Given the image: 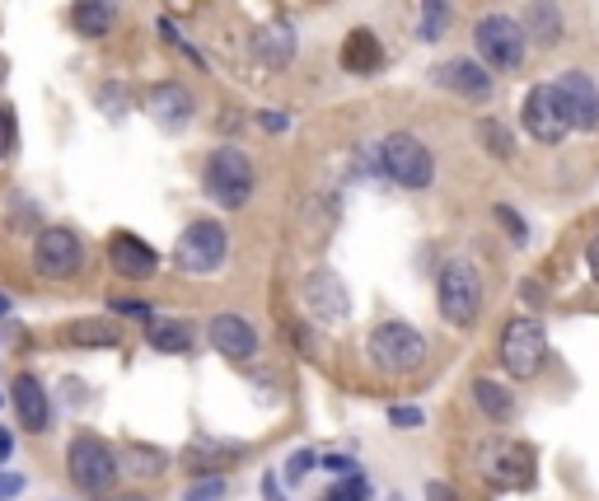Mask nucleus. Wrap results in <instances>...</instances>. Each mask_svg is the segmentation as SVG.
<instances>
[{"mask_svg": "<svg viewBox=\"0 0 599 501\" xmlns=\"http://www.w3.org/2000/svg\"><path fill=\"white\" fill-rule=\"evenodd\" d=\"M6 314H10V300H6V295H0V319H6Z\"/></svg>", "mask_w": 599, "mask_h": 501, "instance_id": "37998d69", "label": "nucleus"}, {"mask_svg": "<svg viewBox=\"0 0 599 501\" xmlns=\"http://www.w3.org/2000/svg\"><path fill=\"white\" fill-rule=\"evenodd\" d=\"M435 300H441V319L450 328H469L483 314V272L469 258H450L435 276Z\"/></svg>", "mask_w": 599, "mask_h": 501, "instance_id": "f257e3e1", "label": "nucleus"}, {"mask_svg": "<svg viewBox=\"0 0 599 501\" xmlns=\"http://www.w3.org/2000/svg\"><path fill=\"white\" fill-rule=\"evenodd\" d=\"M393 501H398V497H393Z\"/></svg>", "mask_w": 599, "mask_h": 501, "instance_id": "a18cd8bd", "label": "nucleus"}, {"mask_svg": "<svg viewBox=\"0 0 599 501\" xmlns=\"http://www.w3.org/2000/svg\"><path fill=\"white\" fill-rule=\"evenodd\" d=\"M183 501H225V478L221 473H207L183 492Z\"/></svg>", "mask_w": 599, "mask_h": 501, "instance_id": "c756f323", "label": "nucleus"}, {"mask_svg": "<svg viewBox=\"0 0 599 501\" xmlns=\"http://www.w3.org/2000/svg\"><path fill=\"white\" fill-rule=\"evenodd\" d=\"M71 24L80 38H104L117 24V0H75Z\"/></svg>", "mask_w": 599, "mask_h": 501, "instance_id": "4be33fe9", "label": "nucleus"}, {"mask_svg": "<svg viewBox=\"0 0 599 501\" xmlns=\"http://www.w3.org/2000/svg\"><path fill=\"white\" fill-rule=\"evenodd\" d=\"M441 33H445V0H431L427 19H422V38H427V43H435Z\"/></svg>", "mask_w": 599, "mask_h": 501, "instance_id": "2f4dec72", "label": "nucleus"}, {"mask_svg": "<svg viewBox=\"0 0 599 501\" xmlns=\"http://www.w3.org/2000/svg\"><path fill=\"white\" fill-rule=\"evenodd\" d=\"M150 347L155 352H169V356H183L192 352V328L178 324V319H150Z\"/></svg>", "mask_w": 599, "mask_h": 501, "instance_id": "a878e982", "label": "nucleus"}, {"mask_svg": "<svg viewBox=\"0 0 599 501\" xmlns=\"http://www.w3.org/2000/svg\"><path fill=\"white\" fill-rule=\"evenodd\" d=\"M427 501H454V488L450 483H427Z\"/></svg>", "mask_w": 599, "mask_h": 501, "instance_id": "ea45409f", "label": "nucleus"}, {"mask_svg": "<svg viewBox=\"0 0 599 501\" xmlns=\"http://www.w3.org/2000/svg\"><path fill=\"white\" fill-rule=\"evenodd\" d=\"M525 33L538 38L544 48H553L557 38H563V14H557L553 0H529L525 6Z\"/></svg>", "mask_w": 599, "mask_h": 501, "instance_id": "393cba45", "label": "nucleus"}, {"mask_svg": "<svg viewBox=\"0 0 599 501\" xmlns=\"http://www.w3.org/2000/svg\"><path fill=\"white\" fill-rule=\"evenodd\" d=\"M207 337H211V347L230 361H253L258 356V328L244 314H216L207 324Z\"/></svg>", "mask_w": 599, "mask_h": 501, "instance_id": "f3484780", "label": "nucleus"}, {"mask_svg": "<svg viewBox=\"0 0 599 501\" xmlns=\"http://www.w3.org/2000/svg\"><path fill=\"white\" fill-rule=\"evenodd\" d=\"M553 90H557V98H563V113H567L571 127H581V132L599 127V85L586 71H563Z\"/></svg>", "mask_w": 599, "mask_h": 501, "instance_id": "f8f14e48", "label": "nucleus"}, {"mask_svg": "<svg viewBox=\"0 0 599 501\" xmlns=\"http://www.w3.org/2000/svg\"><path fill=\"white\" fill-rule=\"evenodd\" d=\"M496 220H502V226L511 230V239H515V244H521V249L529 244V226H525V220H521V216H515L511 207H496Z\"/></svg>", "mask_w": 599, "mask_h": 501, "instance_id": "473e14b6", "label": "nucleus"}, {"mask_svg": "<svg viewBox=\"0 0 599 501\" xmlns=\"http://www.w3.org/2000/svg\"><path fill=\"white\" fill-rule=\"evenodd\" d=\"M477 132H483V142H487V150L496 155V159H506L511 150H515V142H511V132L496 123V117H483V123H477Z\"/></svg>", "mask_w": 599, "mask_h": 501, "instance_id": "c85d7f7f", "label": "nucleus"}, {"mask_svg": "<svg viewBox=\"0 0 599 501\" xmlns=\"http://www.w3.org/2000/svg\"><path fill=\"white\" fill-rule=\"evenodd\" d=\"M496 356H502L506 375L534 379L538 370H544V361H548V333H544V324L529 319V314L511 319V324L502 328V347H496Z\"/></svg>", "mask_w": 599, "mask_h": 501, "instance_id": "6e6552de", "label": "nucleus"}, {"mask_svg": "<svg viewBox=\"0 0 599 501\" xmlns=\"http://www.w3.org/2000/svg\"><path fill=\"white\" fill-rule=\"evenodd\" d=\"M318 465H324V469H333V473H351V469H356L347 455H324V459H318Z\"/></svg>", "mask_w": 599, "mask_h": 501, "instance_id": "58836bf2", "label": "nucleus"}, {"mask_svg": "<svg viewBox=\"0 0 599 501\" xmlns=\"http://www.w3.org/2000/svg\"><path fill=\"white\" fill-rule=\"evenodd\" d=\"M202 184H207V197L216 207L225 211H239L253 197V159L239 150V146H221L207 155V169H202Z\"/></svg>", "mask_w": 599, "mask_h": 501, "instance_id": "7ed1b4c3", "label": "nucleus"}, {"mask_svg": "<svg viewBox=\"0 0 599 501\" xmlns=\"http://www.w3.org/2000/svg\"><path fill=\"white\" fill-rule=\"evenodd\" d=\"M253 56L263 66H272V71L291 66L295 62V29L286 24V19H272V24H263V29L253 33Z\"/></svg>", "mask_w": 599, "mask_h": 501, "instance_id": "aec40b11", "label": "nucleus"}, {"mask_svg": "<svg viewBox=\"0 0 599 501\" xmlns=\"http://www.w3.org/2000/svg\"><path fill=\"white\" fill-rule=\"evenodd\" d=\"M66 473L85 497H104L117 483V455L108 440H98L94 431H80L66 446Z\"/></svg>", "mask_w": 599, "mask_h": 501, "instance_id": "20e7f679", "label": "nucleus"}, {"mask_svg": "<svg viewBox=\"0 0 599 501\" xmlns=\"http://www.w3.org/2000/svg\"><path fill=\"white\" fill-rule=\"evenodd\" d=\"M305 305H309V314L318 319V324H343V319L351 314L343 276H337L333 268H314L305 276Z\"/></svg>", "mask_w": 599, "mask_h": 501, "instance_id": "4468645a", "label": "nucleus"}, {"mask_svg": "<svg viewBox=\"0 0 599 501\" xmlns=\"http://www.w3.org/2000/svg\"><path fill=\"white\" fill-rule=\"evenodd\" d=\"M379 169H385L398 188L422 192V188H431V178H435V159H431V150L417 142L412 132H393V136L379 142Z\"/></svg>", "mask_w": 599, "mask_h": 501, "instance_id": "423d86ee", "label": "nucleus"}, {"mask_svg": "<svg viewBox=\"0 0 599 501\" xmlns=\"http://www.w3.org/2000/svg\"><path fill=\"white\" fill-rule=\"evenodd\" d=\"M525 132L534 136V142H544V146H557L571 132L567 113H563V98H557L553 85H534L525 94Z\"/></svg>", "mask_w": 599, "mask_h": 501, "instance_id": "9b49d317", "label": "nucleus"}, {"mask_svg": "<svg viewBox=\"0 0 599 501\" xmlns=\"http://www.w3.org/2000/svg\"><path fill=\"white\" fill-rule=\"evenodd\" d=\"M314 465H318V455H314V450H295V455H291V465H286V483H300V478H305Z\"/></svg>", "mask_w": 599, "mask_h": 501, "instance_id": "72a5a7b5", "label": "nucleus"}, {"mask_svg": "<svg viewBox=\"0 0 599 501\" xmlns=\"http://www.w3.org/2000/svg\"><path fill=\"white\" fill-rule=\"evenodd\" d=\"M586 263H590V276L599 282V234L590 239V249H586Z\"/></svg>", "mask_w": 599, "mask_h": 501, "instance_id": "a19ab883", "label": "nucleus"}, {"mask_svg": "<svg viewBox=\"0 0 599 501\" xmlns=\"http://www.w3.org/2000/svg\"><path fill=\"white\" fill-rule=\"evenodd\" d=\"M324 501H370V483L351 469V473L343 478V483H333V488L324 492Z\"/></svg>", "mask_w": 599, "mask_h": 501, "instance_id": "cd10ccee", "label": "nucleus"}, {"mask_svg": "<svg viewBox=\"0 0 599 501\" xmlns=\"http://www.w3.org/2000/svg\"><path fill=\"white\" fill-rule=\"evenodd\" d=\"M258 127L263 132H286L291 123H286V113H258Z\"/></svg>", "mask_w": 599, "mask_h": 501, "instance_id": "4c0bfd02", "label": "nucleus"}, {"mask_svg": "<svg viewBox=\"0 0 599 501\" xmlns=\"http://www.w3.org/2000/svg\"><path fill=\"white\" fill-rule=\"evenodd\" d=\"M366 352L385 375H412V370L427 366V337L412 324H403V319L375 324L370 337H366Z\"/></svg>", "mask_w": 599, "mask_h": 501, "instance_id": "f03ea898", "label": "nucleus"}, {"mask_svg": "<svg viewBox=\"0 0 599 501\" xmlns=\"http://www.w3.org/2000/svg\"><path fill=\"white\" fill-rule=\"evenodd\" d=\"M473 404L483 408V417H492V422H511L515 417V394L506 385H496V379H473Z\"/></svg>", "mask_w": 599, "mask_h": 501, "instance_id": "b1692460", "label": "nucleus"}, {"mask_svg": "<svg viewBox=\"0 0 599 501\" xmlns=\"http://www.w3.org/2000/svg\"><path fill=\"white\" fill-rule=\"evenodd\" d=\"M6 459H10V431L0 427V465H6Z\"/></svg>", "mask_w": 599, "mask_h": 501, "instance_id": "79ce46f5", "label": "nucleus"}, {"mask_svg": "<svg viewBox=\"0 0 599 501\" xmlns=\"http://www.w3.org/2000/svg\"><path fill=\"white\" fill-rule=\"evenodd\" d=\"M225 253H230V234H225L221 220H192V226L178 234L174 263L188 276H211V272H221Z\"/></svg>", "mask_w": 599, "mask_h": 501, "instance_id": "0eeeda50", "label": "nucleus"}, {"mask_svg": "<svg viewBox=\"0 0 599 501\" xmlns=\"http://www.w3.org/2000/svg\"><path fill=\"white\" fill-rule=\"evenodd\" d=\"M389 422H393L398 431H417V427L427 422V413L412 408V404H393V408H389Z\"/></svg>", "mask_w": 599, "mask_h": 501, "instance_id": "7c9ffc66", "label": "nucleus"}, {"mask_svg": "<svg viewBox=\"0 0 599 501\" xmlns=\"http://www.w3.org/2000/svg\"><path fill=\"white\" fill-rule=\"evenodd\" d=\"M431 80H435V85H445L450 94L469 98V104H487V98L496 94L492 71L483 62H469V56H450V62H441L431 71Z\"/></svg>", "mask_w": 599, "mask_h": 501, "instance_id": "ddd939ff", "label": "nucleus"}, {"mask_svg": "<svg viewBox=\"0 0 599 501\" xmlns=\"http://www.w3.org/2000/svg\"><path fill=\"white\" fill-rule=\"evenodd\" d=\"M62 347H75V352H98V347H117L123 343V328L113 319H71L62 324Z\"/></svg>", "mask_w": 599, "mask_h": 501, "instance_id": "6ab92c4d", "label": "nucleus"}, {"mask_svg": "<svg viewBox=\"0 0 599 501\" xmlns=\"http://www.w3.org/2000/svg\"><path fill=\"white\" fill-rule=\"evenodd\" d=\"M24 492V473H0V501H10Z\"/></svg>", "mask_w": 599, "mask_h": 501, "instance_id": "e433bc0d", "label": "nucleus"}, {"mask_svg": "<svg viewBox=\"0 0 599 501\" xmlns=\"http://www.w3.org/2000/svg\"><path fill=\"white\" fill-rule=\"evenodd\" d=\"M108 268H113L117 276H127V282H150V276L159 272V253L146 244V239L117 230V234L108 239Z\"/></svg>", "mask_w": 599, "mask_h": 501, "instance_id": "2eb2a0df", "label": "nucleus"}, {"mask_svg": "<svg viewBox=\"0 0 599 501\" xmlns=\"http://www.w3.org/2000/svg\"><path fill=\"white\" fill-rule=\"evenodd\" d=\"M477 473L487 478L492 488H529L534 483V450L521 446V440L492 436L477 446Z\"/></svg>", "mask_w": 599, "mask_h": 501, "instance_id": "1a4fd4ad", "label": "nucleus"}, {"mask_svg": "<svg viewBox=\"0 0 599 501\" xmlns=\"http://www.w3.org/2000/svg\"><path fill=\"white\" fill-rule=\"evenodd\" d=\"M14 150V113L0 108V159H6Z\"/></svg>", "mask_w": 599, "mask_h": 501, "instance_id": "c9c22d12", "label": "nucleus"}, {"mask_svg": "<svg viewBox=\"0 0 599 501\" xmlns=\"http://www.w3.org/2000/svg\"><path fill=\"white\" fill-rule=\"evenodd\" d=\"M0 80H6V62H0Z\"/></svg>", "mask_w": 599, "mask_h": 501, "instance_id": "c03bdc74", "label": "nucleus"}, {"mask_svg": "<svg viewBox=\"0 0 599 501\" xmlns=\"http://www.w3.org/2000/svg\"><path fill=\"white\" fill-rule=\"evenodd\" d=\"M10 408H14V417H19V431L43 436V431L52 427V398H48V389L38 385L33 375H19V379H14Z\"/></svg>", "mask_w": 599, "mask_h": 501, "instance_id": "dca6fc26", "label": "nucleus"}, {"mask_svg": "<svg viewBox=\"0 0 599 501\" xmlns=\"http://www.w3.org/2000/svg\"><path fill=\"white\" fill-rule=\"evenodd\" d=\"M234 459H244V446H239V440H207V446H202V440H197V446L183 455V465L188 469H197V473H202V469H225V465H234Z\"/></svg>", "mask_w": 599, "mask_h": 501, "instance_id": "5701e85b", "label": "nucleus"}, {"mask_svg": "<svg viewBox=\"0 0 599 501\" xmlns=\"http://www.w3.org/2000/svg\"><path fill=\"white\" fill-rule=\"evenodd\" d=\"M385 66V48H379V38L370 29H351L343 38V71L347 75H375Z\"/></svg>", "mask_w": 599, "mask_h": 501, "instance_id": "412c9836", "label": "nucleus"}, {"mask_svg": "<svg viewBox=\"0 0 599 501\" xmlns=\"http://www.w3.org/2000/svg\"><path fill=\"white\" fill-rule=\"evenodd\" d=\"M80 263H85V249H80L75 230L66 226H48L43 234L33 239V268L48 276V282H66V276L80 272Z\"/></svg>", "mask_w": 599, "mask_h": 501, "instance_id": "9d476101", "label": "nucleus"}, {"mask_svg": "<svg viewBox=\"0 0 599 501\" xmlns=\"http://www.w3.org/2000/svg\"><path fill=\"white\" fill-rule=\"evenodd\" d=\"M113 310L123 314V319H136V324H150V319H155L146 300H113Z\"/></svg>", "mask_w": 599, "mask_h": 501, "instance_id": "f704fd0d", "label": "nucleus"}, {"mask_svg": "<svg viewBox=\"0 0 599 501\" xmlns=\"http://www.w3.org/2000/svg\"><path fill=\"white\" fill-rule=\"evenodd\" d=\"M127 469L136 478H165L169 473V455L165 450H155V446H127Z\"/></svg>", "mask_w": 599, "mask_h": 501, "instance_id": "bb28decb", "label": "nucleus"}, {"mask_svg": "<svg viewBox=\"0 0 599 501\" xmlns=\"http://www.w3.org/2000/svg\"><path fill=\"white\" fill-rule=\"evenodd\" d=\"M146 113L155 117L159 127H188L197 104H192V94L178 85V80H159V85L146 90Z\"/></svg>", "mask_w": 599, "mask_h": 501, "instance_id": "a211bd4d", "label": "nucleus"}, {"mask_svg": "<svg viewBox=\"0 0 599 501\" xmlns=\"http://www.w3.org/2000/svg\"><path fill=\"white\" fill-rule=\"evenodd\" d=\"M473 43H477V56H483L492 71H521V66H525L529 33H525L521 19H511V14H487V19H477Z\"/></svg>", "mask_w": 599, "mask_h": 501, "instance_id": "39448f33", "label": "nucleus"}]
</instances>
